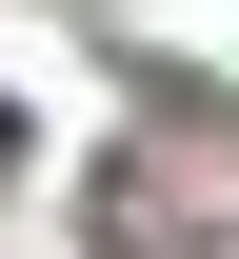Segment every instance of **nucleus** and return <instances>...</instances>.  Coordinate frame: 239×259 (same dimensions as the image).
Segmentation results:
<instances>
[{
    "label": "nucleus",
    "mask_w": 239,
    "mask_h": 259,
    "mask_svg": "<svg viewBox=\"0 0 239 259\" xmlns=\"http://www.w3.org/2000/svg\"><path fill=\"white\" fill-rule=\"evenodd\" d=\"M0 160H20V120H0Z\"/></svg>",
    "instance_id": "nucleus-1"
}]
</instances>
